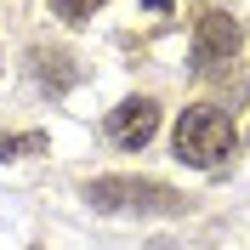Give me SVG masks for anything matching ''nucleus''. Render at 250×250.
<instances>
[{
    "label": "nucleus",
    "mask_w": 250,
    "mask_h": 250,
    "mask_svg": "<svg viewBox=\"0 0 250 250\" xmlns=\"http://www.w3.org/2000/svg\"><path fill=\"white\" fill-rule=\"evenodd\" d=\"M85 205L103 216H182L188 199L159 176H91Z\"/></svg>",
    "instance_id": "f257e3e1"
},
{
    "label": "nucleus",
    "mask_w": 250,
    "mask_h": 250,
    "mask_svg": "<svg viewBox=\"0 0 250 250\" xmlns=\"http://www.w3.org/2000/svg\"><path fill=\"white\" fill-rule=\"evenodd\" d=\"M171 148H176L182 165H193V171H216L222 159L239 148V131H233V120H228V108L193 103V108H182V120H176Z\"/></svg>",
    "instance_id": "f03ea898"
},
{
    "label": "nucleus",
    "mask_w": 250,
    "mask_h": 250,
    "mask_svg": "<svg viewBox=\"0 0 250 250\" xmlns=\"http://www.w3.org/2000/svg\"><path fill=\"white\" fill-rule=\"evenodd\" d=\"M239 46H245L239 17L216 12V6H199V17H193V68H222V62L239 57Z\"/></svg>",
    "instance_id": "7ed1b4c3"
},
{
    "label": "nucleus",
    "mask_w": 250,
    "mask_h": 250,
    "mask_svg": "<svg viewBox=\"0 0 250 250\" xmlns=\"http://www.w3.org/2000/svg\"><path fill=\"white\" fill-rule=\"evenodd\" d=\"M154 131H159V103H154V97H125L120 108L108 114V142H114V148H125V154L148 148Z\"/></svg>",
    "instance_id": "20e7f679"
},
{
    "label": "nucleus",
    "mask_w": 250,
    "mask_h": 250,
    "mask_svg": "<svg viewBox=\"0 0 250 250\" xmlns=\"http://www.w3.org/2000/svg\"><path fill=\"white\" fill-rule=\"evenodd\" d=\"M29 57H34V80H40L51 97H62V91H74V85H80V62L68 57L62 46H34Z\"/></svg>",
    "instance_id": "39448f33"
},
{
    "label": "nucleus",
    "mask_w": 250,
    "mask_h": 250,
    "mask_svg": "<svg viewBox=\"0 0 250 250\" xmlns=\"http://www.w3.org/2000/svg\"><path fill=\"white\" fill-rule=\"evenodd\" d=\"M34 154H46V131H17V137H0V159H34Z\"/></svg>",
    "instance_id": "423d86ee"
},
{
    "label": "nucleus",
    "mask_w": 250,
    "mask_h": 250,
    "mask_svg": "<svg viewBox=\"0 0 250 250\" xmlns=\"http://www.w3.org/2000/svg\"><path fill=\"white\" fill-rule=\"evenodd\" d=\"M108 0H51V12L68 23V29H80V23H91V12H103Z\"/></svg>",
    "instance_id": "0eeeda50"
},
{
    "label": "nucleus",
    "mask_w": 250,
    "mask_h": 250,
    "mask_svg": "<svg viewBox=\"0 0 250 250\" xmlns=\"http://www.w3.org/2000/svg\"><path fill=\"white\" fill-rule=\"evenodd\" d=\"M142 6H148V12H171V0H142Z\"/></svg>",
    "instance_id": "6e6552de"
},
{
    "label": "nucleus",
    "mask_w": 250,
    "mask_h": 250,
    "mask_svg": "<svg viewBox=\"0 0 250 250\" xmlns=\"http://www.w3.org/2000/svg\"><path fill=\"white\" fill-rule=\"evenodd\" d=\"M148 250H176V245H171V239H154V245H148Z\"/></svg>",
    "instance_id": "1a4fd4ad"
}]
</instances>
